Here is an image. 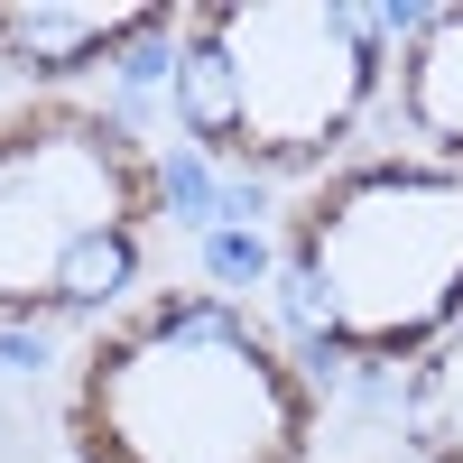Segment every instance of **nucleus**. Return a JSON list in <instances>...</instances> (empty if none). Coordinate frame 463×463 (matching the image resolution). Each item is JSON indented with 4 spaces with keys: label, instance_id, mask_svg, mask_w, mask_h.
Masks as SVG:
<instances>
[{
    "label": "nucleus",
    "instance_id": "5",
    "mask_svg": "<svg viewBox=\"0 0 463 463\" xmlns=\"http://www.w3.org/2000/svg\"><path fill=\"white\" fill-rule=\"evenodd\" d=\"M158 37H176V10H158V0H111V10L102 0H0V65L37 93L111 74Z\"/></svg>",
    "mask_w": 463,
    "mask_h": 463
},
{
    "label": "nucleus",
    "instance_id": "2",
    "mask_svg": "<svg viewBox=\"0 0 463 463\" xmlns=\"http://www.w3.org/2000/svg\"><path fill=\"white\" fill-rule=\"evenodd\" d=\"M279 316L316 362L408 371L463 325V167L343 158L279 222Z\"/></svg>",
    "mask_w": 463,
    "mask_h": 463
},
{
    "label": "nucleus",
    "instance_id": "4",
    "mask_svg": "<svg viewBox=\"0 0 463 463\" xmlns=\"http://www.w3.org/2000/svg\"><path fill=\"white\" fill-rule=\"evenodd\" d=\"M167 222L148 139L102 102L28 93L0 111V334L111 325Z\"/></svg>",
    "mask_w": 463,
    "mask_h": 463
},
{
    "label": "nucleus",
    "instance_id": "6",
    "mask_svg": "<svg viewBox=\"0 0 463 463\" xmlns=\"http://www.w3.org/2000/svg\"><path fill=\"white\" fill-rule=\"evenodd\" d=\"M390 111L417 139V158L463 167V0L408 19L390 37Z\"/></svg>",
    "mask_w": 463,
    "mask_h": 463
},
{
    "label": "nucleus",
    "instance_id": "1",
    "mask_svg": "<svg viewBox=\"0 0 463 463\" xmlns=\"http://www.w3.org/2000/svg\"><path fill=\"white\" fill-rule=\"evenodd\" d=\"M316 371L222 288H139L65 371L56 436L74 463H306Z\"/></svg>",
    "mask_w": 463,
    "mask_h": 463
},
{
    "label": "nucleus",
    "instance_id": "3",
    "mask_svg": "<svg viewBox=\"0 0 463 463\" xmlns=\"http://www.w3.org/2000/svg\"><path fill=\"white\" fill-rule=\"evenodd\" d=\"M390 93V28L362 0H204L167 37L185 148L260 185H316Z\"/></svg>",
    "mask_w": 463,
    "mask_h": 463
},
{
    "label": "nucleus",
    "instance_id": "7",
    "mask_svg": "<svg viewBox=\"0 0 463 463\" xmlns=\"http://www.w3.org/2000/svg\"><path fill=\"white\" fill-rule=\"evenodd\" d=\"M399 436H408V454H417V463H463V325L436 343L427 362H408Z\"/></svg>",
    "mask_w": 463,
    "mask_h": 463
}]
</instances>
